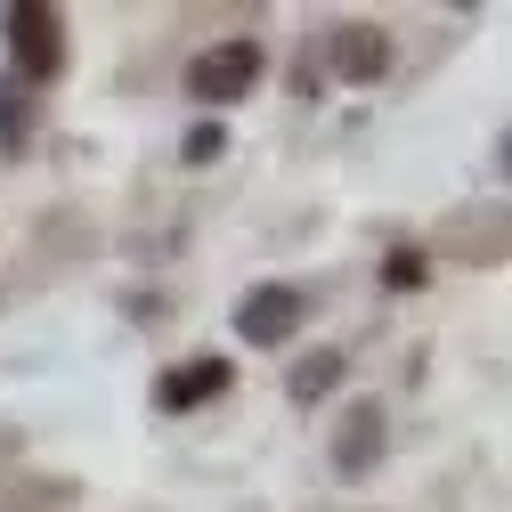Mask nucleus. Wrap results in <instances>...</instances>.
I'll use <instances>...</instances> for the list:
<instances>
[{"label":"nucleus","mask_w":512,"mask_h":512,"mask_svg":"<svg viewBox=\"0 0 512 512\" xmlns=\"http://www.w3.org/2000/svg\"><path fill=\"white\" fill-rule=\"evenodd\" d=\"M9 49H17V82H49L66 66V17L49 0H17L9 9Z\"/></svg>","instance_id":"obj_2"},{"label":"nucleus","mask_w":512,"mask_h":512,"mask_svg":"<svg viewBox=\"0 0 512 512\" xmlns=\"http://www.w3.org/2000/svg\"><path fill=\"white\" fill-rule=\"evenodd\" d=\"M326 66L342 82H382V74H391V33H382V25H334L326 33Z\"/></svg>","instance_id":"obj_4"},{"label":"nucleus","mask_w":512,"mask_h":512,"mask_svg":"<svg viewBox=\"0 0 512 512\" xmlns=\"http://www.w3.org/2000/svg\"><path fill=\"white\" fill-rule=\"evenodd\" d=\"M33 147V90L17 74H0V163H17Z\"/></svg>","instance_id":"obj_7"},{"label":"nucleus","mask_w":512,"mask_h":512,"mask_svg":"<svg viewBox=\"0 0 512 512\" xmlns=\"http://www.w3.org/2000/svg\"><path fill=\"white\" fill-rule=\"evenodd\" d=\"M423 277H431L423 252H391V261H382V285H391V293H407V285H423Z\"/></svg>","instance_id":"obj_9"},{"label":"nucleus","mask_w":512,"mask_h":512,"mask_svg":"<svg viewBox=\"0 0 512 512\" xmlns=\"http://www.w3.org/2000/svg\"><path fill=\"white\" fill-rule=\"evenodd\" d=\"M382 464V407L374 399H358L350 415H342V431H334V472H374Z\"/></svg>","instance_id":"obj_6"},{"label":"nucleus","mask_w":512,"mask_h":512,"mask_svg":"<svg viewBox=\"0 0 512 512\" xmlns=\"http://www.w3.org/2000/svg\"><path fill=\"white\" fill-rule=\"evenodd\" d=\"M293 326H301V293H293V285H252L244 309H236V334H244L252 350H277Z\"/></svg>","instance_id":"obj_3"},{"label":"nucleus","mask_w":512,"mask_h":512,"mask_svg":"<svg viewBox=\"0 0 512 512\" xmlns=\"http://www.w3.org/2000/svg\"><path fill=\"white\" fill-rule=\"evenodd\" d=\"M220 139H228L220 122H196V131H187V163H212V155H220Z\"/></svg>","instance_id":"obj_10"},{"label":"nucleus","mask_w":512,"mask_h":512,"mask_svg":"<svg viewBox=\"0 0 512 512\" xmlns=\"http://www.w3.org/2000/svg\"><path fill=\"white\" fill-rule=\"evenodd\" d=\"M261 41H220V49H204L196 66H187V98L196 106H236L252 82H261Z\"/></svg>","instance_id":"obj_1"},{"label":"nucleus","mask_w":512,"mask_h":512,"mask_svg":"<svg viewBox=\"0 0 512 512\" xmlns=\"http://www.w3.org/2000/svg\"><path fill=\"white\" fill-rule=\"evenodd\" d=\"M228 358H187V366H171L163 382H155V407L163 415H187V407H204V399H220L228 391Z\"/></svg>","instance_id":"obj_5"},{"label":"nucleus","mask_w":512,"mask_h":512,"mask_svg":"<svg viewBox=\"0 0 512 512\" xmlns=\"http://www.w3.org/2000/svg\"><path fill=\"white\" fill-rule=\"evenodd\" d=\"M342 382V350H309L301 366H293V399H326Z\"/></svg>","instance_id":"obj_8"}]
</instances>
